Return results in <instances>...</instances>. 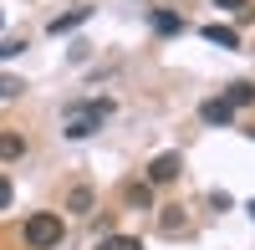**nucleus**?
Listing matches in <instances>:
<instances>
[{
  "label": "nucleus",
  "instance_id": "nucleus-1",
  "mask_svg": "<svg viewBox=\"0 0 255 250\" xmlns=\"http://www.w3.org/2000/svg\"><path fill=\"white\" fill-rule=\"evenodd\" d=\"M113 118V97H92V102H72L67 108V118H61V133H67L72 143H82V138H92L102 123Z\"/></svg>",
  "mask_w": 255,
  "mask_h": 250
},
{
  "label": "nucleus",
  "instance_id": "nucleus-2",
  "mask_svg": "<svg viewBox=\"0 0 255 250\" xmlns=\"http://www.w3.org/2000/svg\"><path fill=\"white\" fill-rule=\"evenodd\" d=\"M20 240H26V250H56L67 240V220L51 215V210H36L26 220V230H20Z\"/></svg>",
  "mask_w": 255,
  "mask_h": 250
},
{
  "label": "nucleus",
  "instance_id": "nucleus-3",
  "mask_svg": "<svg viewBox=\"0 0 255 250\" xmlns=\"http://www.w3.org/2000/svg\"><path fill=\"white\" fill-rule=\"evenodd\" d=\"M179 169H184V158L179 153H158V158H148V169H143V184H174L179 179Z\"/></svg>",
  "mask_w": 255,
  "mask_h": 250
},
{
  "label": "nucleus",
  "instance_id": "nucleus-4",
  "mask_svg": "<svg viewBox=\"0 0 255 250\" xmlns=\"http://www.w3.org/2000/svg\"><path fill=\"white\" fill-rule=\"evenodd\" d=\"M199 123H209V128H235V108H230L225 97H204L199 102Z\"/></svg>",
  "mask_w": 255,
  "mask_h": 250
},
{
  "label": "nucleus",
  "instance_id": "nucleus-5",
  "mask_svg": "<svg viewBox=\"0 0 255 250\" xmlns=\"http://www.w3.org/2000/svg\"><path fill=\"white\" fill-rule=\"evenodd\" d=\"M67 210H72V215H92V210H97V189H92L87 179H77L72 189H67Z\"/></svg>",
  "mask_w": 255,
  "mask_h": 250
},
{
  "label": "nucleus",
  "instance_id": "nucleus-6",
  "mask_svg": "<svg viewBox=\"0 0 255 250\" xmlns=\"http://www.w3.org/2000/svg\"><path fill=\"white\" fill-rule=\"evenodd\" d=\"M123 204H128V210H153V184H143V179H133V184H128V189H123Z\"/></svg>",
  "mask_w": 255,
  "mask_h": 250
},
{
  "label": "nucleus",
  "instance_id": "nucleus-7",
  "mask_svg": "<svg viewBox=\"0 0 255 250\" xmlns=\"http://www.w3.org/2000/svg\"><path fill=\"white\" fill-rule=\"evenodd\" d=\"M87 20H92V5H77V10H67V15H56L51 20V36H67V31H77V26H87Z\"/></svg>",
  "mask_w": 255,
  "mask_h": 250
},
{
  "label": "nucleus",
  "instance_id": "nucleus-8",
  "mask_svg": "<svg viewBox=\"0 0 255 250\" xmlns=\"http://www.w3.org/2000/svg\"><path fill=\"white\" fill-rule=\"evenodd\" d=\"M15 158H26V133L5 128L0 133V163H15Z\"/></svg>",
  "mask_w": 255,
  "mask_h": 250
},
{
  "label": "nucleus",
  "instance_id": "nucleus-9",
  "mask_svg": "<svg viewBox=\"0 0 255 250\" xmlns=\"http://www.w3.org/2000/svg\"><path fill=\"white\" fill-rule=\"evenodd\" d=\"M148 26H153L158 36H179V31H184V15H179V10H163V5H158L153 15H148Z\"/></svg>",
  "mask_w": 255,
  "mask_h": 250
},
{
  "label": "nucleus",
  "instance_id": "nucleus-10",
  "mask_svg": "<svg viewBox=\"0 0 255 250\" xmlns=\"http://www.w3.org/2000/svg\"><path fill=\"white\" fill-rule=\"evenodd\" d=\"M204 41H215V46H230V51H240V31L235 26H199Z\"/></svg>",
  "mask_w": 255,
  "mask_h": 250
},
{
  "label": "nucleus",
  "instance_id": "nucleus-11",
  "mask_svg": "<svg viewBox=\"0 0 255 250\" xmlns=\"http://www.w3.org/2000/svg\"><path fill=\"white\" fill-rule=\"evenodd\" d=\"M225 102H230V108H250V102H255V82H230Z\"/></svg>",
  "mask_w": 255,
  "mask_h": 250
},
{
  "label": "nucleus",
  "instance_id": "nucleus-12",
  "mask_svg": "<svg viewBox=\"0 0 255 250\" xmlns=\"http://www.w3.org/2000/svg\"><path fill=\"white\" fill-rule=\"evenodd\" d=\"M158 230H163V235H184V230H189V215H184V210H163V215H158Z\"/></svg>",
  "mask_w": 255,
  "mask_h": 250
},
{
  "label": "nucleus",
  "instance_id": "nucleus-13",
  "mask_svg": "<svg viewBox=\"0 0 255 250\" xmlns=\"http://www.w3.org/2000/svg\"><path fill=\"white\" fill-rule=\"evenodd\" d=\"M97 250H143V240L138 235H102Z\"/></svg>",
  "mask_w": 255,
  "mask_h": 250
},
{
  "label": "nucleus",
  "instance_id": "nucleus-14",
  "mask_svg": "<svg viewBox=\"0 0 255 250\" xmlns=\"http://www.w3.org/2000/svg\"><path fill=\"white\" fill-rule=\"evenodd\" d=\"M20 92H26V82H20V77H5V72H0V102H5V97H20Z\"/></svg>",
  "mask_w": 255,
  "mask_h": 250
},
{
  "label": "nucleus",
  "instance_id": "nucleus-15",
  "mask_svg": "<svg viewBox=\"0 0 255 250\" xmlns=\"http://www.w3.org/2000/svg\"><path fill=\"white\" fill-rule=\"evenodd\" d=\"M20 51H26V36H10V41H0V61H5V56H20Z\"/></svg>",
  "mask_w": 255,
  "mask_h": 250
},
{
  "label": "nucleus",
  "instance_id": "nucleus-16",
  "mask_svg": "<svg viewBox=\"0 0 255 250\" xmlns=\"http://www.w3.org/2000/svg\"><path fill=\"white\" fill-rule=\"evenodd\" d=\"M10 199H15V189H10V179L0 174V210H10Z\"/></svg>",
  "mask_w": 255,
  "mask_h": 250
},
{
  "label": "nucleus",
  "instance_id": "nucleus-17",
  "mask_svg": "<svg viewBox=\"0 0 255 250\" xmlns=\"http://www.w3.org/2000/svg\"><path fill=\"white\" fill-rule=\"evenodd\" d=\"M220 10H250V0H215Z\"/></svg>",
  "mask_w": 255,
  "mask_h": 250
}]
</instances>
